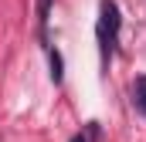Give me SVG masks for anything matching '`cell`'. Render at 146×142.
Instances as JSON below:
<instances>
[{
  "mask_svg": "<svg viewBox=\"0 0 146 142\" xmlns=\"http://www.w3.org/2000/svg\"><path fill=\"white\" fill-rule=\"evenodd\" d=\"M119 24H122L119 7L112 0H102V7H99V27H95L99 44H102V64H109V58H112V47L119 41Z\"/></svg>",
  "mask_w": 146,
  "mask_h": 142,
  "instance_id": "1",
  "label": "cell"
},
{
  "mask_svg": "<svg viewBox=\"0 0 146 142\" xmlns=\"http://www.w3.org/2000/svg\"><path fill=\"white\" fill-rule=\"evenodd\" d=\"M48 64H51V81H54V85H58V81H61V78H65V71H61V54H58V51H54V47H51V51H48Z\"/></svg>",
  "mask_w": 146,
  "mask_h": 142,
  "instance_id": "2",
  "label": "cell"
},
{
  "mask_svg": "<svg viewBox=\"0 0 146 142\" xmlns=\"http://www.w3.org/2000/svg\"><path fill=\"white\" fill-rule=\"evenodd\" d=\"M133 102H136V108L146 112V74L136 78V85H133Z\"/></svg>",
  "mask_w": 146,
  "mask_h": 142,
  "instance_id": "3",
  "label": "cell"
},
{
  "mask_svg": "<svg viewBox=\"0 0 146 142\" xmlns=\"http://www.w3.org/2000/svg\"><path fill=\"white\" fill-rule=\"evenodd\" d=\"M48 3H51V0H37V17H41V20L48 17Z\"/></svg>",
  "mask_w": 146,
  "mask_h": 142,
  "instance_id": "4",
  "label": "cell"
},
{
  "mask_svg": "<svg viewBox=\"0 0 146 142\" xmlns=\"http://www.w3.org/2000/svg\"><path fill=\"white\" fill-rule=\"evenodd\" d=\"M72 142H85V139H82V135H75V139H72Z\"/></svg>",
  "mask_w": 146,
  "mask_h": 142,
  "instance_id": "5",
  "label": "cell"
}]
</instances>
